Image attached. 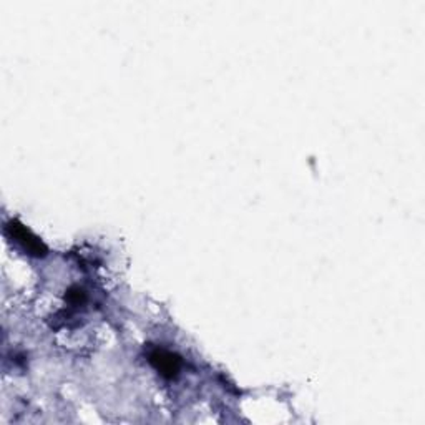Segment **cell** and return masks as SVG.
<instances>
[{
	"mask_svg": "<svg viewBox=\"0 0 425 425\" xmlns=\"http://www.w3.org/2000/svg\"><path fill=\"white\" fill-rule=\"evenodd\" d=\"M150 362L153 364V367L163 375V377H168V379L176 377L181 367L180 359H178L175 354L168 353L165 349L153 350L150 354Z\"/></svg>",
	"mask_w": 425,
	"mask_h": 425,
	"instance_id": "obj_1",
	"label": "cell"
},
{
	"mask_svg": "<svg viewBox=\"0 0 425 425\" xmlns=\"http://www.w3.org/2000/svg\"><path fill=\"white\" fill-rule=\"evenodd\" d=\"M7 230L12 231V238H16V241H18V243H21L23 248L28 251V253H32L36 256H43L47 253L45 246L41 243V240H37L36 236H33L31 231H27L26 228H23L22 225H18L14 221V223L7 226Z\"/></svg>",
	"mask_w": 425,
	"mask_h": 425,
	"instance_id": "obj_2",
	"label": "cell"
}]
</instances>
